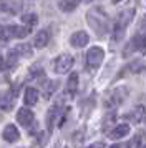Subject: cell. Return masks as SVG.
<instances>
[{
	"instance_id": "18",
	"label": "cell",
	"mask_w": 146,
	"mask_h": 148,
	"mask_svg": "<svg viewBox=\"0 0 146 148\" xmlns=\"http://www.w3.org/2000/svg\"><path fill=\"white\" fill-rule=\"evenodd\" d=\"M10 37H15V25L0 27V40H8Z\"/></svg>"
},
{
	"instance_id": "7",
	"label": "cell",
	"mask_w": 146,
	"mask_h": 148,
	"mask_svg": "<svg viewBox=\"0 0 146 148\" xmlns=\"http://www.w3.org/2000/svg\"><path fill=\"white\" fill-rule=\"evenodd\" d=\"M88 42H90V37H88V34L86 32H75V34L70 37V43H72V47L75 48H81L85 47V45H88Z\"/></svg>"
},
{
	"instance_id": "11",
	"label": "cell",
	"mask_w": 146,
	"mask_h": 148,
	"mask_svg": "<svg viewBox=\"0 0 146 148\" xmlns=\"http://www.w3.org/2000/svg\"><path fill=\"white\" fill-rule=\"evenodd\" d=\"M128 133H130V125H128V123H121V125H116V127H115V130L110 133V136L115 138V140H118V138L126 136Z\"/></svg>"
},
{
	"instance_id": "14",
	"label": "cell",
	"mask_w": 146,
	"mask_h": 148,
	"mask_svg": "<svg viewBox=\"0 0 146 148\" xmlns=\"http://www.w3.org/2000/svg\"><path fill=\"white\" fill-rule=\"evenodd\" d=\"M25 103L28 107H32V105H37V101H38V92H37V88H32L28 87L25 90Z\"/></svg>"
},
{
	"instance_id": "4",
	"label": "cell",
	"mask_w": 146,
	"mask_h": 148,
	"mask_svg": "<svg viewBox=\"0 0 146 148\" xmlns=\"http://www.w3.org/2000/svg\"><path fill=\"white\" fill-rule=\"evenodd\" d=\"M53 67H55V72H57V73H66V72L73 67V57L70 53L58 55V57L55 58V62H53Z\"/></svg>"
},
{
	"instance_id": "30",
	"label": "cell",
	"mask_w": 146,
	"mask_h": 148,
	"mask_svg": "<svg viewBox=\"0 0 146 148\" xmlns=\"http://www.w3.org/2000/svg\"><path fill=\"white\" fill-rule=\"evenodd\" d=\"M143 148H146V145H145V147H143Z\"/></svg>"
},
{
	"instance_id": "28",
	"label": "cell",
	"mask_w": 146,
	"mask_h": 148,
	"mask_svg": "<svg viewBox=\"0 0 146 148\" xmlns=\"http://www.w3.org/2000/svg\"><path fill=\"white\" fill-rule=\"evenodd\" d=\"M110 148H121V147H119V145H111Z\"/></svg>"
},
{
	"instance_id": "10",
	"label": "cell",
	"mask_w": 146,
	"mask_h": 148,
	"mask_svg": "<svg viewBox=\"0 0 146 148\" xmlns=\"http://www.w3.org/2000/svg\"><path fill=\"white\" fill-rule=\"evenodd\" d=\"M48 42H50V34L46 32V30H40L38 34L35 35V42H33V45L37 48H45L48 45Z\"/></svg>"
},
{
	"instance_id": "1",
	"label": "cell",
	"mask_w": 146,
	"mask_h": 148,
	"mask_svg": "<svg viewBox=\"0 0 146 148\" xmlns=\"http://www.w3.org/2000/svg\"><path fill=\"white\" fill-rule=\"evenodd\" d=\"M86 22L90 23V27L93 28V32L96 35H105L108 30H110V18L108 15L101 10V8L95 7L91 8L88 14H86Z\"/></svg>"
},
{
	"instance_id": "2",
	"label": "cell",
	"mask_w": 146,
	"mask_h": 148,
	"mask_svg": "<svg viewBox=\"0 0 146 148\" xmlns=\"http://www.w3.org/2000/svg\"><path fill=\"white\" fill-rule=\"evenodd\" d=\"M133 15H134V8H128V10H123V12L119 14L118 22H116L115 30H113V38L116 42L123 38V35H125V32H126V27L130 25Z\"/></svg>"
},
{
	"instance_id": "20",
	"label": "cell",
	"mask_w": 146,
	"mask_h": 148,
	"mask_svg": "<svg viewBox=\"0 0 146 148\" xmlns=\"http://www.w3.org/2000/svg\"><path fill=\"white\" fill-rule=\"evenodd\" d=\"M22 22L25 23V25H30V27H33V25H37V22H38V17H37V14H23L22 15Z\"/></svg>"
},
{
	"instance_id": "24",
	"label": "cell",
	"mask_w": 146,
	"mask_h": 148,
	"mask_svg": "<svg viewBox=\"0 0 146 148\" xmlns=\"http://www.w3.org/2000/svg\"><path fill=\"white\" fill-rule=\"evenodd\" d=\"M43 70H42V68L40 67H32L30 68V78H42V77H43Z\"/></svg>"
},
{
	"instance_id": "15",
	"label": "cell",
	"mask_w": 146,
	"mask_h": 148,
	"mask_svg": "<svg viewBox=\"0 0 146 148\" xmlns=\"http://www.w3.org/2000/svg\"><path fill=\"white\" fill-rule=\"evenodd\" d=\"M80 0H60L58 2V8L61 12H73L75 8L78 7Z\"/></svg>"
},
{
	"instance_id": "27",
	"label": "cell",
	"mask_w": 146,
	"mask_h": 148,
	"mask_svg": "<svg viewBox=\"0 0 146 148\" xmlns=\"http://www.w3.org/2000/svg\"><path fill=\"white\" fill-rule=\"evenodd\" d=\"M3 68V58H2V55H0V70Z\"/></svg>"
},
{
	"instance_id": "31",
	"label": "cell",
	"mask_w": 146,
	"mask_h": 148,
	"mask_svg": "<svg viewBox=\"0 0 146 148\" xmlns=\"http://www.w3.org/2000/svg\"><path fill=\"white\" fill-rule=\"evenodd\" d=\"M86 2H90V0H86Z\"/></svg>"
},
{
	"instance_id": "21",
	"label": "cell",
	"mask_w": 146,
	"mask_h": 148,
	"mask_svg": "<svg viewBox=\"0 0 146 148\" xmlns=\"http://www.w3.org/2000/svg\"><path fill=\"white\" fill-rule=\"evenodd\" d=\"M128 116H130L133 121H136V123H138V121H141V120H143V116H145V108H143V107H136L131 112V115H128Z\"/></svg>"
},
{
	"instance_id": "6",
	"label": "cell",
	"mask_w": 146,
	"mask_h": 148,
	"mask_svg": "<svg viewBox=\"0 0 146 148\" xmlns=\"http://www.w3.org/2000/svg\"><path fill=\"white\" fill-rule=\"evenodd\" d=\"M20 8H22V3H18L17 0H0V12L3 14H18Z\"/></svg>"
},
{
	"instance_id": "26",
	"label": "cell",
	"mask_w": 146,
	"mask_h": 148,
	"mask_svg": "<svg viewBox=\"0 0 146 148\" xmlns=\"http://www.w3.org/2000/svg\"><path fill=\"white\" fill-rule=\"evenodd\" d=\"M88 148H105V143H103V141H98V143H93V145H90Z\"/></svg>"
},
{
	"instance_id": "12",
	"label": "cell",
	"mask_w": 146,
	"mask_h": 148,
	"mask_svg": "<svg viewBox=\"0 0 146 148\" xmlns=\"http://www.w3.org/2000/svg\"><path fill=\"white\" fill-rule=\"evenodd\" d=\"M13 101H15V93L10 95V92L7 93H0V108L3 110H10L13 107Z\"/></svg>"
},
{
	"instance_id": "17",
	"label": "cell",
	"mask_w": 146,
	"mask_h": 148,
	"mask_svg": "<svg viewBox=\"0 0 146 148\" xmlns=\"http://www.w3.org/2000/svg\"><path fill=\"white\" fill-rule=\"evenodd\" d=\"M58 88V82L57 80H50L46 82L45 85H43V95H45V98H50L53 93H55V90Z\"/></svg>"
},
{
	"instance_id": "16",
	"label": "cell",
	"mask_w": 146,
	"mask_h": 148,
	"mask_svg": "<svg viewBox=\"0 0 146 148\" xmlns=\"http://www.w3.org/2000/svg\"><path fill=\"white\" fill-rule=\"evenodd\" d=\"M76 88H78V73L73 72V73L68 77V80H66V90H68L70 95H73L76 92Z\"/></svg>"
},
{
	"instance_id": "5",
	"label": "cell",
	"mask_w": 146,
	"mask_h": 148,
	"mask_svg": "<svg viewBox=\"0 0 146 148\" xmlns=\"http://www.w3.org/2000/svg\"><path fill=\"white\" fill-rule=\"evenodd\" d=\"M33 118L35 116H33V112L30 108H20L18 112H17V121L25 128H28L33 123Z\"/></svg>"
},
{
	"instance_id": "29",
	"label": "cell",
	"mask_w": 146,
	"mask_h": 148,
	"mask_svg": "<svg viewBox=\"0 0 146 148\" xmlns=\"http://www.w3.org/2000/svg\"><path fill=\"white\" fill-rule=\"evenodd\" d=\"M118 2H121V0H113V3H118Z\"/></svg>"
},
{
	"instance_id": "22",
	"label": "cell",
	"mask_w": 146,
	"mask_h": 148,
	"mask_svg": "<svg viewBox=\"0 0 146 148\" xmlns=\"http://www.w3.org/2000/svg\"><path fill=\"white\" fill-rule=\"evenodd\" d=\"M30 30H32V27L30 25H25V23H23V27L15 25V37L17 38H23V37H27V35L30 34Z\"/></svg>"
},
{
	"instance_id": "19",
	"label": "cell",
	"mask_w": 146,
	"mask_h": 148,
	"mask_svg": "<svg viewBox=\"0 0 146 148\" xmlns=\"http://www.w3.org/2000/svg\"><path fill=\"white\" fill-rule=\"evenodd\" d=\"M15 50H17V53H18L20 57H32V47L27 45V43H20V45H17Z\"/></svg>"
},
{
	"instance_id": "9",
	"label": "cell",
	"mask_w": 146,
	"mask_h": 148,
	"mask_svg": "<svg viewBox=\"0 0 146 148\" xmlns=\"http://www.w3.org/2000/svg\"><path fill=\"white\" fill-rule=\"evenodd\" d=\"M2 138L5 141H8V143H15V141L20 138V133L18 130H17V127L15 125H7L5 128H3V132H2Z\"/></svg>"
},
{
	"instance_id": "3",
	"label": "cell",
	"mask_w": 146,
	"mask_h": 148,
	"mask_svg": "<svg viewBox=\"0 0 146 148\" xmlns=\"http://www.w3.org/2000/svg\"><path fill=\"white\" fill-rule=\"evenodd\" d=\"M105 58V50L101 47H91L86 52V65L91 68H98Z\"/></svg>"
},
{
	"instance_id": "13",
	"label": "cell",
	"mask_w": 146,
	"mask_h": 148,
	"mask_svg": "<svg viewBox=\"0 0 146 148\" xmlns=\"http://www.w3.org/2000/svg\"><path fill=\"white\" fill-rule=\"evenodd\" d=\"M139 42H141V37H139V35L133 37L131 40H130V43L123 48V57H128L130 53H133V52L139 50Z\"/></svg>"
},
{
	"instance_id": "25",
	"label": "cell",
	"mask_w": 146,
	"mask_h": 148,
	"mask_svg": "<svg viewBox=\"0 0 146 148\" xmlns=\"http://www.w3.org/2000/svg\"><path fill=\"white\" fill-rule=\"evenodd\" d=\"M139 52H146V37H141V42H139Z\"/></svg>"
},
{
	"instance_id": "23",
	"label": "cell",
	"mask_w": 146,
	"mask_h": 148,
	"mask_svg": "<svg viewBox=\"0 0 146 148\" xmlns=\"http://www.w3.org/2000/svg\"><path fill=\"white\" fill-rule=\"evenodd\" d=\"M141 136H145V135L143 133H136L131 140L128 141L126 148H141Z\"/></svg>"
},
{
	"instance_id": "8",
	"label": "cell",
	"mask_w": 146,
	"mask_h": 148,
	"mask_svg": "<svg viewBox=\"0 0 146 148\" xmlns=\"http://www.w3.org/2000/svg\"><path fill=\"white\" fill-rule=\"evenodd\" d=\"M126 97V88H118V90H115L110 97H108V100H106V107H118L121 101L125 100Z\"/></svg>"
}]
</instances>
